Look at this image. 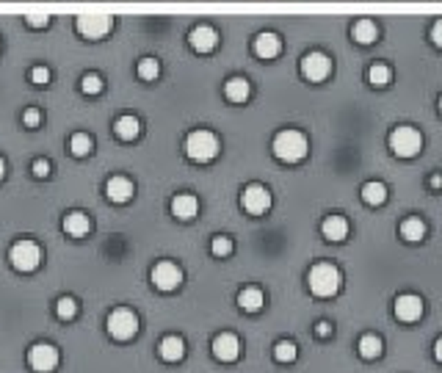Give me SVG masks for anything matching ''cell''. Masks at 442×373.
Wrapping results in <instances>:
<instances>
[{
	"instance_id": "obj_6",
	"label": "cell",
	"mask_w": 442,
	"mask_h": 373,
	"mask_svg": "<svg viewBox=\"0 0 442 373\" xmlns=\"http://www.w3.org/2000/svg\"><path fill=\"white\" fill-rule=\"evenodd\" d=\"M108 332H111V337H116V340H130V337H135V332H138V316H135L133 310H127V307L114 310V313L108 316Z\"/></svg>"
},
{
	"instance_id": "obj_4",
	"label": "cell",
	"mask_w": 442,
	"mask_h": 373,
	"mask_svg": "<svg viewBox=\"0 0 442 373\" xmlns=\"http://www.w3.org/2000/svg\"><path fill=\"white\" fill-rule=\"evenodd\" d=\"M387 144H390V149H393L398 158H412V155L420 153L423 136H420V130H415L412 125H401V127H395V130L390 133Z\"/></svg>"
},
{
	"instance_id": "obj_19",
	"label": "cell",
	"mask_w": 442,
	"mask_h": 373,
	"mask_svg": "<svg viewBox=\"0 0 442 373\" xmlns=\"http://www.w3.org/2000/svg\"><path fill=\"white\" fill-rule=\"evenodd\" d=\"M321 233L326 241H343L348 235V221L343 216H326L321 224Z\"/></svg>"
},
{
	"instance_id": "obj_40",
	"label": "cell",
	"mask_w": 442,
	"mask_h": 373,
	"mask_svg": "<svg viewBox=\"0 0 442 373\" xmlns=\"http://www.w3.org/2000/svg\"><path fill=\"white\" fill-rule=\"evenodd\" d=\"M315 329H318V335H321V337H329V335H332V326H329L326 321H321Z\"/></svg>"
},
{
	"instance_id": "obj_33",
	"label": "cell",
	"mask_w": 442,
	"mask_h": 373,
	"mask_svg": "<svg viewBox=\"0 0 442 373\" xmlns=\"http://www.w3.org/2000/svg\"><path fill=\"white\" fill-rule=\"evenodd\" d=\"M210 252L216 257H227V255H233V241L227 235H216L213 244H210Z\"/></svg>"
},
{
	"instance_id": "obj_14",
	"label": "cell",
	"mask_w": 442,
	"mask_h": 373,
	"mask_svg": "<svg viewBox=\"0 0 442 373\" xmlns=\"http://www.w3.org/2000/svg\"><path fill=\"white\" fill-rule=\"evenodd\" d=\"M89 230H92V218H89L86 213L72 210V213L64 216V233H66V235H72V238H83V235H89Z\"/></svg>"
},
{
	"instance_id": "obj_32",
	"label": "cell",
	"mask_w": 442,
	"mask_h": 373,
	"mask_svg": "<svg viewBox=\"0 0 442 373\" xmlns=\"http://www.w3.org/2000/svg\"><path fill=\"white\" fill-rule=\"evenodd\" d=\"M55 313H58L61 321L75 318V316H78V302H75V298H69V296H61L58 305H55Z\"/></svg>"
},
{
	"instance_id": "obj_34",
	"label": "cell",
	"mask_w": 442,
	"mask_h": 373,
	"mask_svg": "<svg viewBox=\"0 0 442 373\" xmlns=\"http://www.w3.org/2000/svg\"><path fill=\"white\" fill-rule=\"evenodd\" d=\"M81 89H83V94H100L103 92V78L100 75H83V81H81Z\"/></svg>"
},
{
	"instance_id": "obj_1",
	"label": "cell",
	"mask_w": 442,
	"mask_h": 373,
	"mask_svg": "<svg viewBox=\"0 0 442 373\" xmlns=\"http://www.w3.org/2000/svg\"><path fill=\"white\" fill-rule=\"evenodd\" d=\"M271 149H274V155H276L279 161H285V164H296V161H302V158L310 153V141H307V136H304L302 130H279V133L274 136Z\"/></svg>"
},
{
	"instance_id": "obj_23",
	"label": "cell",
	"mask_w": 442,
	"mask_h": 373,
	"mask_svg": "<svg viewBox=\"0 0 442 373\" xmlns=\"http://www.w3.org/2000/svg\"><path fill=\"white\" fill-rule=\"evenodd\" d=\"M362 199L365 205H385L387 202V185L382 180H371L362 185Z\"/></svg>"
},
{
	"instance_id": "obj_13",
	"label": "cell",
	"mask_w": 442,
	"mask_h": 373,
	"mask_svg": "<svg viewBox=\"0 0 442 373\" xmlns=\"http://www.w3.org/2000/svg\"><path fill=\"white\" fill-rule=\"evenodd\" d=\"M213 357L221 362H235L241 357V340L230 332H221L213 337Z\"/></svg>"
},
{
	"instance_id": "obj_2",
	"label": "cell",
	"mask_w": 442,
	"mask_h": 373,
	"mask_svg": "<svg viewBox=\"0 0 442 373\" xmlns=\"http://www.w3.org/2000/svg\"><path fill=\"white\" fill-rule=\"evenodd\" d=\"M307 282H310V290L318 296V298H329L340 290L343 285V274L335 263H315L307 274Z\"/></svg>"
},
{
	"instance_id": "obj_21",
	"label": "cell",
	"mask_w": 442,
	"mask_h": 373,
	"mask_svg": "<svg viewBox=\"0 0 442 373\" xmlns=\"http://www.w3.org/2000/svg\"><path fill=\"white\" fill-rule=\"evenodd\" d=\"M263 302H265V296H263L260 287H244L238 293V307L246 310V313H257L263 307Z\"/></svg>"
},
{
	"instance_id": "obj_39",
	"label": "cell",
	"mask_w": 442,
	"mask_h": 373,
	"mask_svg": "<svg viewBox=\"0 0 442 373\" xmlns=\"http://www.w3.org/2000/svg\"><path fill=\"white\" fill-rule=\"evenodd\" d=\"M431 42H434L437 47H442V20H437V23L431 25Z\"/></svg>"
},
{
	"instance_id": "obj_20",
	"label": "cell",
	"mask_w": 442,
	"mask_h": 373,
	"mask_svg": "<svg viewBox=\"0 0 442 373\" xmlns=\"http://www.w3.org/2000/svg\"><path fill=\"white\" fill-rule=\"evenodd\" d=\"M196 210H199V202H196L194 194H180V196L172 199V213L177 218H194Z\"/></svg>"
},
{
	"instance_id": "obj_38",
	"label": "cell",
	"mask_w": 442,
	"mask_h": 373,
	"mask_svg": "<svg viewBox=\"0 0 442 373\" xmlns=\"http://www.w3.org/2000/svg\"><path fill=\"white\" fill-rule=\"evenodd\" d=\"M34 175H36V177H47V175H50V164H47L44 158L34 161Z\"/></svg>"
},
{
	"instance_id": "obj_25",
	"label": "cell",
	"mask_w": 442,
	"mask_h": 373,
	"mask_svg": "<svg viewBox=\"0 0 442 373\" xmlns=\"http://www.w3.org/2000/svg\"><path fill=\"white\" fill-rule=\"evenodd\" d=\"M401 235H404L406 241H412V244L423 241V235H426V221L417 218V216L404 218V221H401Z\"/></svg>"
},
{
	"instance_id": "obj_24",
	"label": "cell",
	"mask_w": 442,
	"mask_h": 373,
	"mask_svg": "<svg viewBox=\"0 0 442 373\" xmlns=\"http://www.w3.org/2000/svg\"><path fill=\"white\" fill-rule=\"evenodd\" d=\"M224 94H227V100H233V103H246L249 94H252V86H249L246 78H230L227 86H224Z\"/></svg>"
},
{
	"instance_id": "obj_9",
	"label": "cell",
	"mask_w": 442,
	"mask_h": 373,
	"mask_svg": "<svg viewBox=\"0 0 442 373\" xmlns=\"http://www.w3.org/2000/svg\"><path fill=\"white\" fill-rule=\"evenodd\" d=\"M28 365H31L36 373H50V370H55V365H58V348L50 346V343H34L31 351H28Z\"/></svg>"
},
{
	"instance_id": "obj_5",
	"label": "cell",
	"mask_w": 442,
	"mask_h": 373,
	"mask_svg": "<svg viewBox=\"0 0 442 373\" xmlns=\"http://www.w3.org/2000/svg\"><path fill=\"white\" fill-rule=\"evenodd\" d=\"M9 260H12V266L17 268V271H36L39 268V263H42V249H39V244H34V241H17L12 249H9Z\"/></svg>"
},
{
	"instance_id": "obj_11",
	"label": "cell",
	"mask_w": 442,
	"mask_h": 373,
	"mask_svg": "<svg viewBox=\"0 0 442 373\" xmlns=\"http://www.w3.org/2000/svg\"><path fill=\"white\" fill-rule=\"evenodd\" d=\"M114 20L111 14H81L78 17V34L86 36V39H103L108 31H111Z\"/></svg>"
},
{
	"instance_id": "obj_43",
	"label": "cell",
	"mask_w": 442,
	"mask_h": 373,
	"mask_svg": "<svg viewBox=\"0 0 442 373\" xmlns=\"http://www.w3.org/2000/svg\"><path fill=\"white\" fill-rule=\"evenodd\" d=\"M3 172H6V164H3V158H0V180H3Z\"/></svg>"
},
{
	"instance_id": "obj_8",
	"label": "cell",
	"mask_w": 442,
	"mask_h": 373,
	"mask_svg": "<svg viewBox=\"0 0 442 373\" xmlns=\"http://www.w3.org/2000/svg\"><path fill=\"white\" fill-rule=\"evenodd\" d=\"M153 285L158 287V290H177L180 285H183V268L177 266V263H172V260H164V263H158L155 268H153Z\"/></svg>"
},
{
	"instance_id": "obj_37",
	"label": "cell",
	"mask_w": 442,
	"mask_h": 373,
	"mask_svg": "<svg viewBox=\"0 0 442 373\" xmlns=\"http://www.w3.org/2000/svg\"><path fill=\"white\" fill-rule=\"evenodd\" d=\"M39 119H42V114H39L36 108H28V111L23 114V122H25L28 127H36V125H39Z\"/></svg>"
},
{
	"instance_id": "obj_18",
	"label": "cell",
	"mask_w": 442,
	"mask_h": 373,
	"mask_svg": "<svg viewBox=\"0 0 442 373\" xmlns=\"http://www.w3.org/2000/svg\"><path fill=\"white\" fill-rule=\"evenodd\" d=\"M158 351H161V357H164L166 362H180V359L185 357V340H183L180 335H169V337L161 340Z\"/></svg>"
},
{
	"instance_id": "obj_30",
	"label": "cell",
	"mask_w": 442,
	"mask_h": 373,
	"mask_svg": "<svg viewBox=\"0 0 442 373\" xmlns=\"http://www.w3.org/2000/svg\"><path fill=\"white\" fill-rule=\"evenodd\" d=\"M158 75H161L158 58H141V61H138V78H141V81H155Z\"/></svg>"
},
{
	"instance_id": "obj_12",
	"label": "cell",
	"mask_w": 442,
	"mask_h": 373,
	"mask_svg": "<svg viewBox=\"0 0 442 373\" xmlns=\"http://www.w3.org/2000/svg\"><path fill=\"white\" fill-rule=\"evenodd\" d=\"M393 310H395V318H398V321L412 324V321H417V318L423 316V298L415 296V293H404V296L395 298Z\"/></svg>"
},
{
	"instance_id": "obj_31",
	"label": "cell",
	"mask_w": 442,
	"mask_h": 373,
	"mask_svg": "<svg viewBox=\"0 0 442 373\" xmlns=\"http://www.w3.org/2000/svg\"><path fill=\"white\" fill-rule=\"evenodd\" d=\"M296 343H290V340H279L276 346H274V359L276 362H293L296 359Z\"/></svg>"
},
{
	"instance_id": "obj_15",
	"label": "cell",
	"mask_w": 442,
	"mask_h": 373,
	"mask_svg": "<svg viewBox=\"0 0 442 373\" xmlns=\"http://www.w3.org/2000/svg\"><path fill=\"white\" fill-rule=\"evenodd\" d=\"M255 53H257L260 58H276V55L282 53V39H279V34H274V31L257 34V39H255Z\"/></svg>"
},
{
	"instance_id": "obj_27",
	"label": "cell",
	"mask_w": 442,
	"mask_h": 373,
	"mask_svg": "<svg viewBox=\"0 0 442 373\" xmlns=\"http://www.w3.org/2000/svg\"><path fill=\"white\" fill-rule=\"evenodd\" d=\"M382 348H385V343H382L379 335H362V340H359V354H362L365 359H376V357H382Z\"/></svg>"
},
{
	"instance_id": "obj_41",
	"label": "cell",
	"mask_w": 442,
	"mask_h": 373,
	"mask_svg": "<svg viewBox=\"0 0 442 373\" xmlns=\"http://www.w3.org/2000/svg\"><path fill=\"white\" fill-rule=\"evenodd\" d=\"M428 185H431V188H442V175H431Z\"/></svg>"
},
{
	"instance_id": "obj_28",
	"label": "cell",
	"mask_w": 442,
	"mask_h": 373,
	"mask_svg": "<svg viewBox=\"0 0 442 373\" xmlns=\"http://www.w3.org/2000/svg\"><path fill=\"white\" fill-rule=\"evenodd\" d=\"M69 149H72V155H75V158H86L94 149V141H92L89 133H75L69 138Z\"/></svg>"
},
{
	"instance_id": "obj_35",
	"label": "cell",
	"mask_w": 442,
	"mask_h": 373,
	"mask_svg": "<svg viewBox=\"0 0 442 373\" xmlns=\"http://www.w3.org/2000/svg\"><path fill=\"white\" fill-rule=\"evenodd\" d=\"M47 81H50V69H47V66H34V69H31V83L44 86Z\"/></svg>"
},
{
	"instance_id": "obj_44",
	"label": "cell",
	"mask_w": 442,
	"mask_h": 373,
	"mask_svg": "<svg viewBox=\"0 0 442 373\" xmlns=\"http://www.w3.org/2000/svg\"><path fill=\"white\" fill-rule=\"evenodd\" d=\"M439 111H442V97H439Z\"/></svg>"
},
{
	"instance_id": "obj_16",
	"label": "cell",
	"mask_w": 442,
	"mask_h": 373,
	"mask_svg": "<svg viewBox=\"0 0 442 373\" xmlns=\"http://www.w3.org/2000/svg\"><path fill=\"white\" fill-rule=\"evenodd\" d=\"M188 42H191V47H194L196 53H210V50L216 47V42H218V34H216L210 25H196V28L191 31Z\"/></svg>"
},
{
	"instance_id": "obj_10",
	"label": "cell",
	"mask_w": 442,
	"mask_h": 373,
	"mask_svg": "<svg viewBox=\"0 0 442 373\" xmlns=\"http://www.w3.org/2000/svg\"><path fill=\"white\" fill-rule=\"evenodd\" d=\"M241 205H244V210H246V213H252V216H263V213L271 207V194H268V188H265V185L252 183V185H246V188H244Z\"/></svg>"
},
{
	"instance_id": "obj_36",
	"label": "cell",
	"mask_w": 442,
	"mask_h": 373,
	"mask_svg": "<svg viewBox=\"0 0 442 373\" xmlns=\"http://www.w3.org/2000/svg\"><path fill=\"white\" fill-rule=\"evenodd\" d=\"M25 20H28V25H31V28H44V25L50 23V17H47V14H36V12H34V14H28Z\"/></svg>"
},
{
	"instance_id": "obj_3",
	"label": "cell",
	"mask_w": 442,
	"mask_h": 373,
	"mask_svg": "<svg viewBox=\"0 0 442 373\" xmlns=\"http://www.w3.org/2000/svg\"><path fill=\"white\" fill-rule=\"evenodd\" d=\"M185 155L196 164H207L218 155V138L210 130H194L185 138Z\"/></svg>"
},
{
	"instance_id": "obj_22",
	"label": "cell",
	"mask_w": 442,
	"mask_h": 373,
	"mask_svg": "<svg viewBox=\"0 0 442 373\" xmlns=\"http://www.w3.org/2000/svg\"><path fill=\"white\" fill-rule=\"evenodd\" d=\"M351 36H354V42H359V44H371V42H376L379 28H376L374 20H356L354 28H351Z\"/></svg>"
},
{
	"instance_id": "obj_7",
	"label": "cell",
	"mask_w": 442,
	"mask_h": 373,
	"mask_svg": "<svg viewBox=\"0 0 442 373\" xmlns=\"http://www.w3.org/2000/svg\"><path fill=\"white\" fill-rule=\"evenodd\" d=\"M329 72H332V58L321 50H313L302 58V75L307 81L318 83V81H326L329 78Z\"/></svg>"
},
{
	"instance_id": "obj_29",
	"label": "cell",
	"mask_w": 442,
	"mask_h": 373,
	"mask_svg": "<svg viewBox=\"0 0 442 373\" xmlns=\"http://www.w3.org/2000/svg\"><path fill=\"white\" fill-rule=\"evenodd\" d=\"M393 78V72L387 64H371V69H367V81H371L374 86H387Z\"/></svg>"
},
{
	"instance_id": "obj_42",
	"label": "cell",
	"mask_w": 442,
	"mask_h": 373,
	"mask_svg": "<svg viewBox=\"0 0 442 373\" xmlns=\"http://www.w3.org/2000/svg\"><path fill=\"white\" fill-rule=\"evenodd\" d=\"M434 357H437V362H442V337L434 343Z\"/></svg>"
},
{
	"instance_id": "obj_17",
	"label": "cell",
	"mask_w": 442,
	"mask_h": 373,
	"mask_svg": "<svg viewBox=\"0 0 442 373\" xmlns=\"http://www.w3.org/2000/svg\"><path fill=\"white\" fill-rule=\"evenodd\" d=\"M105 194H108V199L111 202H116V205H125L130 196H133V183L127 180V177H111L108 180V185H105Z\"/></svg>"
},
{
	"instance_id": "obj_26",
	"label": "cell",
	"mask_w": 442,
	"mask_h": 373,
	"mask_svg": "<svg viewBox=\"0 0 442 373\" xmlns=\"http://www.w3.org/2000/svg\"><path fill=\"white\" fill-rule=\"evenodd\" d=\"M114 130H116V136H119L122 141H133V138H138L141 125H138L135 116H119L116 125H114Z\"/></svg>"
}]
</instances>
